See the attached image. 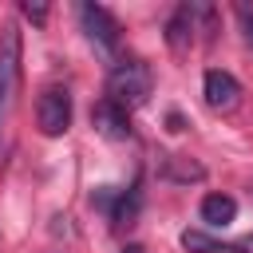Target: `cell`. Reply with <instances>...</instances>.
<instances>
[{
  "label": "cell",
  "mask_w": 253,
  "mask_h": 253,
  "mask_svg": "<svg viewBox=\"0 0 253 253\" xmlns=\"http://www.w3.org/2000/svg\"><path fill=\"white\" fill-rule=\"evenodd\" d=\"M194 4H178L174 8V16L166 20V43H170V51H186L190 47V40H194Z\"/></svg>",
  "instance_id": "7"
},
{
  "label": "cell",
  "mask_w": 253,
  "mask_h": 253,
  "mask_svg": "<svg viewBox=\"0 0 253 253\" xmlns=\"http://www.w3.org/2000/svg\"><path fill=\"white\" fill-rule=\"evenodd\" d=\"M233 217H237V202L229 194H206L202 198V221L210 229H225Z\"/></svg>",
  "instance_id": "9"
},
{
  "label": "cell",
  "mask_w": 253,
  "mask_h": 253,
  "mask_svg": "<svg viewBox=\"0 0 253 253\" xmlns=\"http://www.w3.org/2000/svg\"><path fill=\"white\" fill-rule=\"evenodd\" d=\"M202 95H206V107H213V111H233V107L241 103V83H237L229 71L210 67L206 79H202Z\"/></svg>",
  "instance_id": "5"
},
{
  "label": "cell",
  "mask_w": 253,
  "mask_h": 253,
  "mask_svg": "<svg viewBox=\"0 0 253 253\" xmlns=\"http://www.w3.org/2000/svg\"><path fill=\"white\" fill-rule=\"evenodd\" d=\"M123 253H142V249H138V245H126V249H123Z\"/></svg>",
  "instance_id": "14"
},
{
  "label": "cell",
  "mask_w": 253,
  "mask_h": 253,
  "mask_svg": "<svg viewBox=\"0 0 253 253\" xmlns=\"http://www.w3.org/2000/svg\"><path fill=\"white\" fill-rule=\"evenodd\" d=\"M150 87H154V75L142 59H119L111 71H107V99L119 103V107H142L150 99Z\"/></svg>",
  "instance_id": "1"
},
{
  "label": "cell",
  "mask_w": 253,
  "mask_h": 253,
  "mask_svg": "<svg viewBox=\"0 0 253 253\" xmlns=\"http://www.w3.org/2000/svg\"><path fill=\"white\" fill-rule=\"evenodd\" d=\"M36 123L47 138L63 134L71 126V91L67 87H43L36 99Z\"/></svg>",
  "instance_id": "3"
},
{
  "label": "cell",
  "mask_w": 253,
  "mask_h": 253,
  "mask_svg": "<svg viewBox=\"0 0 253 253\" xmlns=\"http://www.w3.org/2000/svg\"><path fill=\"white\" fill-rule=\"evenodd\" d=\"M162 174L166 178H174V182H198L206 170L198 166V162H190V158H178V154H166V162H162Z\"/></svg>",
  "instance_id": "10"
},
{
  "label": "cell",
  "mask_w": 253,
  "mask_h": 253,
  "mask_svg": "<svg viewBox=\"0 0 253 253\" xmlns=\"http://www.w3.org/2000/svg\"><path fill=\"white\" fill-rule=\"evenodd\" d=\"M20 12H24L32 24H43V20H47V4H32V0H24V4H20Z\"/></svg>",
  "instance_id": "12"
},
{
  "label": "cell",
  "mask_w": 253,
  "mask_h": 253,
  "mask_svg": "<svg viewBox=\"0 0 253 253\" xmlns=\"http://www.w3.org/2000/svg\"><path fill=\"white\" fill-rule=\"evenodd\" d=\"M20 28L8 20L0 28V130H4V119L16 103V91H20Z\"/></svg>",
  "instance_id": "2"
},
{
  "label": "cell",
  "mask_w": 253,
  "mask_h": 253,
  "mask_svg": "<svg viewBox=\"0 0 253 253\" xmlns=\"http://www.w3.org/2000/svg\"><path fill=\"white\" fill-rule=\"evenodd\" d=\"M233 12H237V20H241V36H245V43L253 47V8L241 0V4H233Z\"/></svg>",
  "instance_id": "11"
},
{
  "label": "cell",
  "mask_w": 253,
  "mask_h": 253,
  "mask_svg": "<svg viewBox=\"0 0 253 253\" xmlns=\"http://www.w3.org/2000/svg\"><path fill=\"white\" fill-rule=\"evenodd\" d=\"M79 28H83V36L95 43V47H103V51H115V43H119V20L103 8V4H79Z\"/></svg>",
  "instance_id": "4"
},
{
  "label": "cell",
  "mask_w": 253,
  "mask_h": 253,
  "mask_svg": "<svg viewBox=\"0 0 253 253\" xmlns=\"http://www.w3.org/2000/svg\"><path fill=\"white\" fill-rule=\"evenodd\" d=\"M249 245H253V237H245V241H217V237H210L202 229H186L182 233V249H190V253H245Z\"/></svg>",
  "instance_id": "8"
},
{
  "label": "cell",
  "mask_w": 253,
  "mask_h": 253,
  "mask_svg": "<svg viewBox=\"0 0 253 253\" xmlns=\"http://www.w3.org/2000/svg\"><path fill=\"white\" fill-rule=\"evenodd\" d=\"M166 123H170V130H182V115H178V111H170V115H166Z\"/></svg>",
  "instance_id": "13"
},
{
  "label": "cell",
  "mask_w": 253,
  "mask_h": 253,
  "mask_svg": "<svg viewBox=\"0 0 253 253\" xmlns=\"http://www.w3.org/2000/svg\"><path fill=\"white\" fill-rule=\"evenodd\" d=\"M91 123L103 138H130V119H126V107L111 103V99H99L91 107Z\"/></svg>",
  "instance_id": "6"
}]
</instances>
